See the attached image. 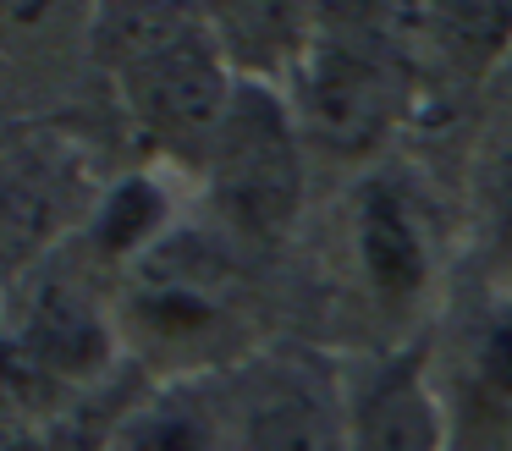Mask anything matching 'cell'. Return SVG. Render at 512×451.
Segmentation results:
<instances>
[{"instance_id": "6da1fadb", "label": "cell", "mask_w": 512, "mask_h": 451, "mask_svg": "<svg viewBox=\"0 0 512 451\" xmlns=\"http://www.w3.org/2000/svg\"><path fill=\"white\" fill-rule=\"evenodd\" d=\"M105 61L144 127L210 149L237 77L199 22L171 6H116L105 17Z\"/></svg>"}, {"instance_id": "7a4b0ae2", "label": "cell", "mask_w": 512, "mask_h": 451, "mask_svg": "<svg viewBox=\"0 0 512 451\" xmlns=\"http://www.w3.org/2000/svg\"><path fill=\"white\" fill-rule=\"evenodd\" d=\"M204 160L226 226L248 237H276L292 226L303 204V132L287 99H276V88L237 77Z\"/></svg>"}, {"instance_id": "3957f363", "label": "cell", "mask_w": 512, "mask_h": 451, "mask_svg": "<svg viewBox=\"0 0 512 451\" xmlns=\"http://www.w3.org/2000/svg\"><path fill=\"white\" fill-rule=\"evenodd\" d=\"M116 319L94 303L78 275H45L17 303V319L0 325V396L39 402L50 391L83 385L111 363Z\"/></svg>"}, {"instance_id": "277c9868", "label": "cell", "mask_w": 512, "mask_h": 451, "mask_svg": "<svg viewBox=\"0 0 512 451\" xmlns=\"http://www.w3.org/2000/svg\"><path fill=\"white\" fill-rule=\"evenodd\" d=\"M402 110V77L391 55L369 50L353 33L320 39L298 66V99L292 116L314 149L336 160H364L391 138Z\"/></svg>"}, {"instance_id": "5b68a950", "label": "cell", "mask_w": 512, "mask_h": 451, "mask_svg": "<svg viewBox=\"0 0 512 451\" xmlns=\"http://www.w3.org/2000/svg\"><path fill=\"white\" fill-rule=\"evenodd\" d=\"M210 248H188L171 231L144 264H133V292L116 330H138L160 352H204L226 336V281Z\"/></svg>"}, {"instance_id": "8992f818", "label": "cell", "mask_w": 512, "mask_h": 451, "mask_svg": "<svg viewBox=\"0 0 512 451\" xmlns=\"http://www.w3.org/2000/svg\"><path fill=\"white\" fill-rule=\"evenodd\" d=\"M347 451H452V407L424 352L364 363L342 385Z\"/></svg>"}, {"instance_id": "52a82bcc", "label": "cell", "mask_w": 512, "mask_h": 451, "mask_svg": "<svg viewBox=\"0 0 512 451\" xmlns=\"http://www.w3.org/2000/svg\"><path fill=\"white\" fill-rule=\"evenodd\" d=\"M353 264L380 308H419L435 281V242L419 198L397 176H364L353 193Z\"/></svg>"}, {"instance_id": "ba28073f", "label": "cell", "mask_w": 512, "mask_h": 451, "mask_svg": "<svg viewBox=\"0 0 512 451\" xmlns=\"http://www.w3.org/2000/svg\"><path fill=\"white\" fill-rule=\"evenodd\" d=\"M237 451H347L342 391L303 363H270L232 418Z\"/></svg>"}, {"instance_id": "9c48e42d", "label": "cell", "mask_w": 512, "mask_h": 451, "mask_svg": "<svg viewBox=\"0 0 512 451\" xmlns=\"http://www.w3.org/2000/svg\"><path fill=\"white\" fill-rule=\"evenodd\" d=\"M232 440L237 429L204 385L171 380L116 424L111 451H226Z\"/></svg>"}, {"instance_id": "30bf717a", "label": "cell", "mask_w": 512, "mask_h": 451, "mask_svg": "<svg viewBox=\"0 0 512 451\" xmlns=\"http://www.w3.org/2000/svg\"><path fill=\"white\" fill-rule=\"evenodd\" d=\"M177 231V198L155 171H133L100 198L89 220V242L111 264H144Z\"/></svg>"}, {"instance_id": "8fae6325", "label": "cell", "mask_w": 512, "mask_h": 451, "mask_svg": "<svg viewBox=\"0 0 512 451\" xmlns=\"http://www.w3.org/2000/svg\"><path fill=\"white\" fill-rule=\"evenodd\" d=\"M479 237H485L490 270L512 275V132L490 149L479 171Z\"/></svg>"}]
</instances>
